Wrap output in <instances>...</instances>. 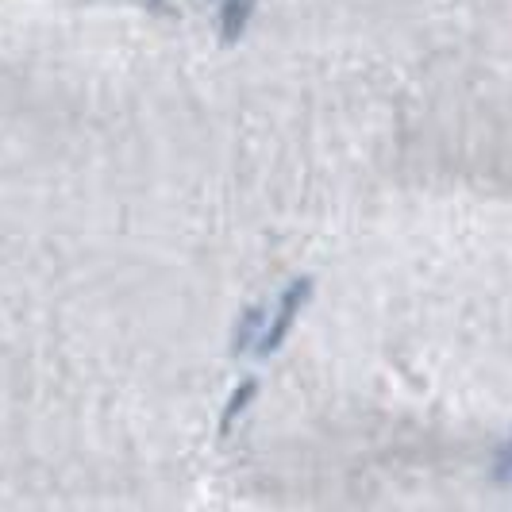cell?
Here are the masks:
<instances>
[{
    "label": "cell",
    "instance_id": "1",
    "mask_svg": "<svg viewBox=\"0 0 512 512\" xmlns=\"http://www.w3.org/2000/svg\"><path fill=\"white\" fill-rule=\"evenodd\" d=\"M308 297H312V278H297V282L285 285V293L278 297V305L270 312V320H266V332L258 339L255 355L258 359H266V355H274L278 347L285 343V335L293 332V320L301 316V308L308 305Z\"/></svg>",
    "mask_w": 512,
    "mask_h": 512
},
{
    "label": "cell",
    "instance_id": "2",
    "mask_svg": "<svg viewBox=\"0 0 512 512\" xmlns=\"http://www.w3.org/2000/svg\"><path fill=\"white\" fill-rule=\"evenodd\" d=\"M266 320H270V308L255 305L239 316V328H235V339H231V351L243 355V351H255L262 332H266Z\"/></svg>",
    "mask_w": 512,
    "mask_h": 512
},
{
    "label": "cell",
    "instance_id": "3",
    "mask_svg": "<svg viewBox=\"0 0 512 512\" xmlns=\"http://www.w3.org/2000/svg\"><path fill=\"white\" fill-rule=\"evenodd\" d=\"M251 12H255V0H220V35H224V43H235L247 31Z\"/></svg>",
    "mask_w": 512,
    "mask_h": 512
},
{
    "label": "cell",
    "instance_id": "4",
    "mask_svg": "<svg viewBox=\"0 0 512 512\" xmlns=\"http://www.w3.org/2000/svg\"><path fill=\"white\" fill-rule=\"evenodd\" d=\"M255 393H258V382L255 378H247V382H239L235 385V393L228 397V405H224V420H220V436H228L231 428L239 424V416L251 409V401H255Z\"/></svg>",
    "mask_w": 512,
    "mask_h": 512
},
{
    "label": "cell",
    "instance_id": "5",
    "mask_svg": "<svg viewBox=\"0 0 512 512\" xmlns=\"http://www.w3.org/2000/svg\"><path fill=\"white\" fill-rule=\"evenodd\" d=\"M493 478H497V482H512V439L501 447V455L493 462Z\"/></svg>",
    "mask_w": 512,
    "mask_h": 512
}]
</instances>
